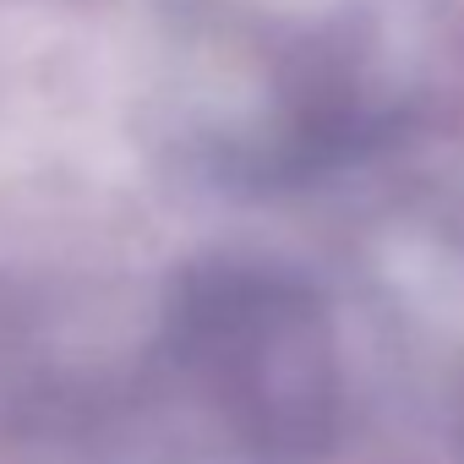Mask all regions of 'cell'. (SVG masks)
I'll return each instance as SVG.
<instances>
[{"instance_id":"1","label":"cell","mask_w":464,"mask_h":464,"mask_svg":"<svg viewBox=\"0 0 464 464\" xmlns=\"http://www.w3.org/2000/svg\"><path fill=\"white\" fill-rule=\"evenodd\" d=\"M202 393L257 448H312L334 410L328 334L306 290L257 268L202 274L175 312Z\"/></svg>"}]
</instances>
